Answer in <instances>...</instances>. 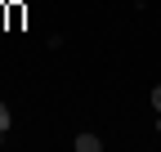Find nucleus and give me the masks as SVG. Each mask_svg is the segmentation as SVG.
<instances>
[{
  "instance_id": "7ed1b4c3",
  "label": "nucleus",
  "mask_w": 161,
  "mask_h": 152,
  "mask_svg": "<svg viewBox=\"0 0 161 152\" xmlns=\"http://www.w3.org/2000/svg\"><path fill=\"white\" fill-rule=\"evenodd\" d=\"M152 107H157V112H161V85H157V90H152Z\"/></svg>"
},
{
  "instance_id": "f257e3e1",
  "label": "nucleus",
  "mask_w": 161,
  "mask_h": 152,
  "mask_svg": "<svg viewBox=\"0 0 161 152\" xmlns=\"http://www.w3.org/2000/svg\"><path fill=\"white\" fill-rule=\"evenodd\" d=\"M98 148H103L98 134H76V152H98Z\"/></svg>"
},
{
  "instance_id": "20e7f679",
  "label": "nucleus",
  "mask_w": 161,
  "mask_h": 152,
  "mask_svg": "<svg viewBox=\"0 0 161 152\" xmlns=\"http://www.w3.org/2000/svg\"><path fill=\"white\" fill-rule=\"evenodd\" d=\"M157 134H161V121H157Z\"/></svg>"
},
{
  "instance_id": "f03ea898",
  "label": "nucleus",
  "mask_w": 161,
  "mask_h": 152,
  "mask_svg": "<svg viewBox=\"0 0 161 152\" xmlns=\"http://www.w3.org/2000/svg\"><path fill=\"white\" fill-rule=\"evenodd\" d=\"M9 121H14V112H9V103H0V130H9Z\"/></svg>"
}]
</instances>
